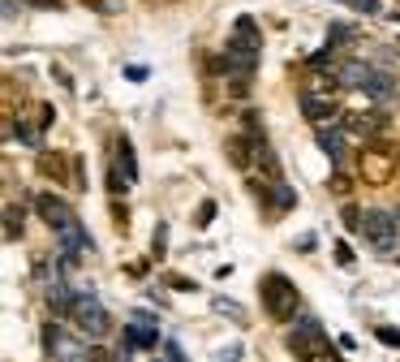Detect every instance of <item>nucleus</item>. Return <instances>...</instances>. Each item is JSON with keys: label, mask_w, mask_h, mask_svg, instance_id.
<instances>
[{"label": "nucleus", "mask_w": 400, "mask_h": 362, "mask_svg": "<svg viewBox=\"0 0 400 362\" xmlns=\"http://www.w3.org/2000/svg\"><path fill=\"white\" fill-rule=\"evenodd\" d=\"M258 293H263V306H267V315H271L275 324H289V319L297 315V306H302L297 285H293L289 276H280V272H267L263 285H258Z\"/></svg>", "instance_id": "f257e3e1"}, {"label": "nucleus", "mask_w": 400, "mask_h": 362, "mask_svg": "<svg viewBox=\"0 0 400 362\" xmlns=\"http://www.w3.org/2000/svg\"><path fill=\"white\" fill-rule=\"evenodd\" d=\"M289 353H297L302 362L336 358V353H331V341H327V332L319 328V319H302V324L289 332Z\"/></svg>", "instance_id": "f03ea898"}, {"label": "nucleus", "mask_w": 400, "mask_h": 362, "mask_svg": "<svg viewBox=\"0 0 400 362\" xmlns=\"http://www.w3.org/2000/svg\"><path fill=\"white\" fill-rule=\"evenodd\" d=\"M358 177L366 186H392V177H396V151H387V147H362L358 151Z\"/></svg>", "instance_id": "7ed1b4c3"}, {"label": "nucleus", "mask_w": 400, "mask_h": 362, "mask_svg": "<svg viewBox=\"0 0 400 362\" xmlns=\"http://www.w3.org/2000/svg\"><path fill=\"white\" fill-rule=\"evenodd\" d=\"M74 324L82 332H91V336H108L112 332V315L103 310V302L95 293H78L74 298Z\"/></svg>", "instance_id": "20e7f679"}, {"label": "nucleus", "mask_w": 400, "mask_h": 362, "mask_svg": "<svg viewBox=\"0 0 400 362\" xmlns=\"http://www.w3.org/2000/svg\"><path fill=\"white\" fill-rule=\"evenodd\" d=\"M362 233H366L379 250H396V216H392V212H366V216H362Z\"/></svg>", "instance_id": "39448f33"}, {"label": "nucleus", "mask_w": 400, "mask_h": 362, "mask_svg": "<svg viewBox=\"0 0 400 362\" xmlns=\"http://www.w3.org/2000/svg\"><path fill=\"white\" fill-rule=\"evenodd\" d=\"M35 212H39V220H43L47 229H56V233H61L69 220H78V216L69 212V203L56 198V194H35Z\"/></svg>", "instance_id": "423d86ee"}, {"label": "nucleus", "mask_w": 400, "mask_h": 362, "mask_svg": "<svg viewBox=\"0 0 400 362\" xmlns=\"http://www.w3.org/2000/svg\"><path fill=\"white\" fill-rule=\"evenodd\" d=\"M228 47H237V52H263V30H258V22L254 18H237L233 22V35H228Z\"/></svg>", "instance_id": "0eeeda50"}, {"label": "nucleus", "mask_w": 400, "mask_h": 362, "mask_svg": "<svg viewBox=\"0 0 400 362\" xmlns=\"http://www.w3.org/2000/svg\"><path fill=\"white\" fill-rule=\"evenodd\" d=\"M35 169H39V177H43V181L65 186V181H69V155H61V151H39Z\"/></svg>", "instance_id": "6e6552de"}, {"label": "nucleus", "mask_w": 400, "mask_h": 362, "mask_svg": "<svg viewBox=\"0 0 400 362\" xmlns=\"http://www.w3.org/2000/svg\"><path fill=\"white\" fill-rule=\"evenodd\" d=\"M224 155H228V164H233V169H250V160L258 155V142L254 138H228Z\"/></svg>", "instance_id": "1a4fd4ad"}, {"label": "nucleus", "mask_w": 400, "mask_h": 362, "mask_svg": "<svg viewBox=\"0 0 400 362\" xmlns=\"http://www.w3.org/2000/svg\"><path fill=\"white\" fill-rule=\"evenodd\" d=\"M47 358H52V362H91V349H86V345H78V341L65 332L61 341H56V349H52Z\"/></svg>", "instance_id": "9d476101"}, {"label": "nucleus", "mask_w": 400, "mask_h": 362, "mask_svg": "<svg viewBox=\"0 0 400 362\" xmlns=\"http://www.w3.org/2000/svg\"><path fill=\"white\" fill-rule=\"evenodd\" d=\"M125 341H130L134 349H155V345H159V332H155V324H147V319H134V324L125 328Z\"/></svg>", "instance_id": "9b49d317"}, {"label": "nucleus", "mask_w": 400, "mask_h": 362, "mask_svg": "<svg viewBox=\"0 0 400 362\" xmlns=\"http://www.w3.org/2000/svg\"><path fill=\"white\" fill-rule=\"evenodd\" d=\"M302 113H306V121H331L336 103H331V95H302Z\"/></svg>", "instance_id": "f8f14e48"}, {"label": "nucleus", "mask_w": 400, "mask_h": 362, "mask_svg": "<svg viewBox=\"0 0 400 362\" xmlns=\"http://www.w3.org/2000/svg\"><path fill=\"white\" fill-rule=\"evenodd\" d=\"M47 306L56 310V315H74V293H69V285L61 276L47 285Z\"/></svg>", "instance_id": "ddd939ff"}, {"label": "nucleus", "mask_w": 400, "mask_h": 362, "mask_svg": "<svg viewBox=\"0 0 400 362\" xmlns=\"http://www.w3.org/2000/svg\"><path fill=\"white\" fill-rule=\"evenodd\" d=\"M387 121L379 117V113H345V125L340 130H353V134H379Z\"/></svg>", "instance_id": "4468645a"}, {"label": "nucleus", "mask_w": 400, "mask_h": 362, "mask_svg": "<svg viewBox=\"0 0 400 362\" xmlns=\"http://www.w3.org/2000/svg\"><path fill=\"white\" fill-rule=\"evenodd\" d=\"M370 74H375V69H370L366 61H345V65L336 69V78L345 82V86H366V82H370Z\"/></svg>", "instance_id": "2eb2a0df"}, {"label": "nucleus", "mask_w": 400, "mask_h": 362, "mask_svg": "<svg viewBox=\"0 0 400 362\" xmlns=\"http://www.w3.org/2000/svg\"><path fill=\"white\" fill-rule=\"evenodd\" d=\"M117 173L125 177V181H138V164H134V142L121 134L117 138Z\"/></svg>", "instance_id": "dca6fc26"}, {"label": "nucleus", "mask_w": 400, "mask_h": 362, "mask_svg": "<svg viewBox=\"0 0 400 362\" xmlns=\"http://www.w3.org/2000/svg\"><path fill=\"white\" fill-rule=\"evenodd\" d=\"M314 138H319L323 155H331L336 164H345V134H340V130H319Z\"/></svg>", "instance_id": "f3484780"}, {"label": "nucleus", "mask_w": 400, "mask_h": 362, "mask_svg": "<svg viewBox=\"0 0 400 362\" xmlns=\"http://www.w3.org/2000/svg\"><path fill=\"white\" fill-rule=\"evenodd\" d=\"M22 225H26L22 207H18V203H9V207H5V242H18V237H22Z\"/></svg>", "instance_id": "a211bd4d"}, {"label": "nucleus", "mask_w": 400, "mask_h": 362, "mask_svg": "<svg viewBox=\"0 0 400 362\" xmlns=\"http://www.w3.org/2000/svg\"><path fill=\"white\" fill-rule=\"evenodd\" d=\"M362 91H366V95H370V99H387V95H392V91H396V82H392V78H387V74H379V69H375V74H370V82H366V86H362Z\"/></svg>", "instance_id": "6ab92c4d"}, {"label": "nucleus", "mask_w": 400, "mask_h": 362, "mask_svg": "<svg viewBox=\"0 0 400 362\" xmlns=\"http://www.w3.org/2000/svg\"><path fill=\"white\" fill-rule=\"evenodd\" d=\"M9 125H13L9 134H13V138H22L26 147H39V142H43V125H30V121H9Z\"/></svg>", "instance_id": "aec40b11"}, {"label": "nucleus", "mask_w": 400, "mask_h": 362, "mask_svg": "<svg viewBox=\"0 0 400 362\" xmlns=\"http://www.w3.org/2000/svg\"><path fill=\"white\" fill-rule=\"evenodd\" d=\"M254 160H258V169H263V177H267V181H280V164H275V155H271L263 142H258V155H254Z\"/></svg>", "instance_id": "412c9836"}, {"label": "nucleus", "mask_w": 400, "mask_h": 362, "mask_svg": "<svg viewBox=\"0 0 400 362\" xmlns=\"http://www.w3.org/2000/svg\"><path fill=\"white\" fill-rule=\"evenodd\" d=\"M293 203H297V194L284 186V181H275V190H271V207H275V212H289Z\"/></svg>", "instance_id": "4be33fe9"}, {"label": "nucleus", "mask_w": 400, "mask_h": 362, "mask_svg": "<svg viewBox=\"0 0 400 362\" xmlns=\"http://www.w3.org/2000/svg\"><path fill=\"white\" fill-rule=\"evenodd\" d=\"M327 190H331L336 198H349V194H353V177H345V173H331V177H327Z\"/></svg>", "instance_id": "5701e85b"}, {"label": "nucleus", "mask_w": 400, "mask_h": 362, "mask_svg": "<svg viewBox=\"0 0 400 362\" xmlns=\"http://www.w3.org/2000/svg\"><path fill=\"white\" fill-rule=\"evenodd\" d=\"M61 336H65V328H61V324H43V353H52Z\"/></svg>", "instance_id": "b1692460"}, {"label": "nucleus", "mask_w": 400, "mask_h": 362, "mask_svg": "<svg viewBox=\"0 0 400 362\" xmlns=\"http://www.w3.org/2000/svg\"><path fill=\"white\" fill-rule=\"evenodd\" d=\"M164 250H168V229L164 225H155V237H151V254L164 264Z\"/></svg>", "instance_id": "393cba45"}, {"label": "nucleus", "mask_w": 400, "mask_h": 362, "mask_svg": "<svg viewBox=\"0 0 400 362\" xmlns=\"http://www.w3.org/2000/svg\"><path fill=\"white\" fill-rule=\"evenodd\" d=\"M211 220H215V203H211V198H207V203H202V207H198V216H194V229H207V225H211Z\"/></svg>", "instance_id": "a878e982"}, {"label": "nucleus", "mask_w": 400, "mask_h": 362, "mask_svg": "<svg viewBox=\"0 0 400 362\" xmlns=\"http://www.w3.org/2000/svg\"><path fill=\"white\" fill-rule=\"evenodd\" d=\"M336 264L340 268H353V246L349 242H336Z\"/></svg>", "instance_id": "bb28decb"}, {"label": "nucleus", "mask_w": 400, "mask_h": 362, "mask_svg": "<svg viewBox=\"0 0 400 362\" xmlns=\"http://www.w3.org/2000/svg\"><path fill=\"white\" fill-rule=\"evenodd\" d=\"M340 216H345V225H349V229H362V216H366V212H358L353 203H345V212H340Z\"/></svg>", "instance_id": "cd10ccee"}, {"label": "nucleus", "mask_w": 400, "mask_h": 362, "mask_svg": "<svg viewBox=\"0 0 400 362\" xmlns=\"http://www.w3.org/2000/svg\"><path fill=\"white\" fill-rule=\"evenodd\" d=\"M375 336H379L383 345H400V328H387V324H383V328H375Z\"/></svg>", "instance_id": "c85d7f7f"}, {"label": "nucleus", "mask_w": 400, "mask_h": 362, "mask_svg": "<svg viewBox=\"0 0 400 362\" xmlns=\"http://www.w3.org/2000/svg\"><path fill=\"white\" fill-rule=\"evenodd\" d=\"M112 220H117V225H121V233H130V212H125V207H121V203H112Z\"/></svg>", "instance_id": "c756f323"}, {"label": "nucleus", "mask_w": 400, "mask_h": 362, "mask_svg": "<svg viewBox=\"0 0 400 362\" xmlns=\"http://www.w3.org/2000/svg\"><path fill=\"white\" fill-rule=\"evenodd\" d=\"M164 349H168V362H190V358H185V349H181L177 341H164Z\"/></svg>", "instance_id": "7c9ffc66"}, {"label": "nucleus", "mask_w": 400, "mask_h": 362, "mask_svg": "<svg viewBox=\"0 0 400 362\" xmlns=\"http://www.w3.org/2000/svg\"><path fill=\"white\" fill-rule=\"evenodd\" d=\"M125 272H130V276H138V281H142V276H147V272H151V268H147V259H130V264H125Z\"/></svg>", "instance_id": "2f4dec72"}, {"label": "nucleus", "mask_w": 400, "mask_h": 362, "mask_svg": "<svg viewBox=\"0 0 400 362\" xmlns=\"http://www.w3.org/2000/svg\"><path fill=\"white\" fill-rule=\"evenodd\" d=\"M168 285H173V289H181V293H194V289H198L190 276H168Z\"/></svg>", "instance_id": "473e14b6"}, {"label": "nucleus", "mask_w": 400, "mask_h": 362, "mask_svg": "<svg viewBox=\"0 0 400 362\" xmlns=\"http://www.w3.org/2000/svg\"><path fill=\"white\" fill-rule=\"evenodd\" d=\"M215 310H224V315H233V319H241V306H233V302H224V298H215Z\"/></svg>", "instance_id": "72a5a7b5"}, {"label": "nucleus", "mask_w": 400, "mask_h": 362, "mask_svg": "<svg viewBox=\"0 0 400 362\" xmlns=\"http://www.w3.org/2000/svg\"><path fill=\"white\" fill-rule=\"evenodd\" d=\"M358 13H379V0H349Z\"/></svg>", "instance_id": "f704fd0d"}, {"label": "nucleus", "mask_w": 400, "mask_h": 362, "mask_svg": "<svg viewBox=\"0 0 400 362\" xmlns=\"http://www.w3.org/2000/svg\"><path fill=\"white\" fill-rule=\"evenodd\" d=\"M52 117H56V113H52V103H43V108H39V125L47 130V125H52Z\"/></svg>", "instance_id": "c9c22d12"}, {"label": "nucleus", "mask_w": 400, "mask_h": 362, "mask_svg": "<svg viewBox=\"0 0 400 362\" xmlns=\"http://www.w3.org/2000/svg\"><path fill=\"white\" fill-rule=\"evenodd\" d=\"M91 362H117V353H108V349H91Z\"/></svg>", "instance_id": "e433bc0d"}, {"label": "nucleus", "mask_w": 400, "mask_h": 362, "mask_svg": "<svg viewBox=\"0 0 400 362\" xmlns=\"http://www.w3.org/2000/svg\"><path fill=\"white\" fill-rule=\"evenodd\" d=\"M52 78H56V82H61V86H74V82H69V74H65L61 65H52Z\"/></svg>", "instance_id": "4c0bfd02"}, {"label": "nucleus", "mask_w": 400, "mask_h": 362, "mask_svg": "<svg viewBox=\"0 0 400 362\" xmlns=\"http://www.w3.org/2000/svg\"><path fill=\"white\" fill-rule=\"evenodd\" d=\"M30 5H39V9H61V0H30Z\"/></svg>", "instance_id": "58836bf2"}, {"label": "nucleus", "mask_w": 400, "mask_h": 362, "mask_svg": "<svg viewBox=\"0 0 400 362\" xmlns=\"http://www.w3.org/2000/svg\"><path fill=\"white\" fill-rule=\"evenodd\" d=\"M5 18H18V0H5Z\"/></svg>", "instance_id": "ea45409f"}, {"label": "nucleus", "mask_w": 400, "mask_h": 362, "mask_svg": "<svg viewBox=\"0 0 400 362\" xmlns=\"http://www.w3.org/2000/svg\"><path fill=\"white\" fill-rule=\"evenodd\" d=\"M78 5H86V9H103V0H78Z\"/></svg>", "instance_id": "a19ab883"}]
</instances>
